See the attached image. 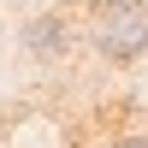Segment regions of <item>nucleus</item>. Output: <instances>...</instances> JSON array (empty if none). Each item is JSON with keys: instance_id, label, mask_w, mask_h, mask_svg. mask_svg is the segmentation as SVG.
Segmentation results:
<instances>
[{"instance_id": "nucleus-2", "label": "nucleus", "mask_w": 148, "mask_h": 148, "mask_svg": "<svg viewBox=\"0 0 148 148\" xmlns=\"http://www.w3.org/2000/svg\"><path fill=\"white\" fill-rule=\"evenodd\" d=\"M65 42H71V24L59 18V12H42V18H30V24H24V47H30L36 59H47V53H59Z\"/></svg>"}, {"instance_id": "nucleus-3", "label": "nucleus", "mask_w": 148, "mask_h": 148, "mask_svg": "<svg viewBox=\"0 0 148 148\" xmlns=\"http://www.w3.org/2000/svg\"><path fill=\"white\" fill-rule=\"evenodd\" d=\"M113 148H148V136H119Z\"/></svg>"}, {"instance_id": "nucleus-1", "label": "nucleus", "mask_w": 148, "mask_h": 148, "mask_svg": "<svg viewBox=\"0 0 148 148\" xmlns=\"http://www.w3.org/2000/svg\"><path fill=\"white\" fill-rule=\"evenodd\" d=\"M95 47L107 59H142L148 53V6L142 0H95Z\"/></svg>"}]
</instances>
